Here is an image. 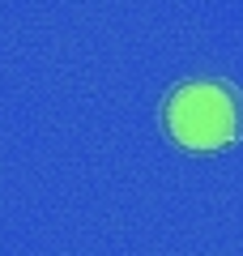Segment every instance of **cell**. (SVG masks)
<instances>
[{
	"mask_svg": "<svg viewBox=\"0 0 243 256\" xmlns=\"http://www.w3.org/2000/svg\"><path fill=\"white\" fill-rule=\"evenodd\" d=\"M162 132L188 154H218L243 137V98L230 82H184L162 98Z\"/></svg>",
	"mask_w": 243,
	"mask_h": 256,
	"instance_id": "1",
	"label": "cell"
}]
</instances>
